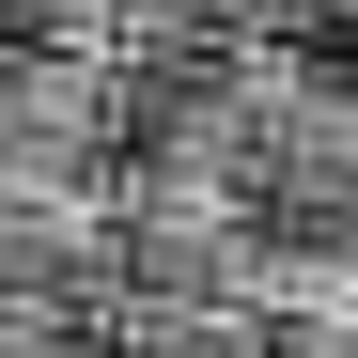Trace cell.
I'll use <instances>...</instances> for the list:
<instances>
[{
  "mask_svg": "<svg viewBox=\"0 0 358 358\" xmlns=\"http://www.w3.org/2000/svg\"><path fill=\"white\" fill-rule=\"evenodd\" d=\"M358 0H234V31H280V47H312V31H343Z\"/></svg>",
  "mask_w": 358,
  "mask_h": 358,
  "instance_id": "5",
  "label": "cell"
},
{
  "mask_svg": "<svg viewBox=\"0 0 358 358\" xmlns=\"http://www.w3.org/2000/svg\"><path fill=\"white\" fill-rule=\"evenodd\" d=\"M125 47H171V31H234V0H109Z\"/></svg>",
  "mask_w": 358,
  "mask_h": 358,
  "instance_id": "4",
  "label": "cell"
},
{
  "mask_svg": "<svg viewBox=\"0 0 358 358\" xmlns=\"http://www.w3.org/2000/svg\"><path fill=\"white\" fill-rule=\"evenodd\" d=\"M109 63L125 47H0V203H94L125 171Z\"/></svg>",
  "mask_w": 358,
  "mask_h": 358,
  "instance_id": "2",
  "label": "cell"
},
{
  "mask_svg": "<svg viewBox=\"0 0 358 358\" xmlns=\"http://www.w3.org/2000/svg\"><path fill=\"white\" fill-rule=\"evenodd\" d=\"M0 47H125L109 0H0Z\"/></svg>",
  "mask_w": 358,
  "mask_h": 358,
  "instance_id": "3",
  "label": "cell"
},
{
  "mask_svg": "<svg viewBox=\"0 0 358 358\" xmlns=\"http://www.w3.org/2000/svg\"><path fill=\"white\" fill-rule=\"evenodd\" d=\"M234 125L265 203H358V78L280 31H234Z\"/></svg>",
  "mask_w": 358,
  "mask_h": 358,
  "instance_id": "1",
  "label": "cell"
},
{
  "mask_svg": "<svg viewBox=\"0 0 358 358\" xmlns=\"http://www.w3.org/2000/svg\"><path fill=\"white\" fill-rule=\"evenodd\" d=\"M0 358H94V327H31V312H0Z\"/></svg>",
  "mask_w": 358,
  "mask_h": 358,
  "instance_id": "6",
  "label": "cell"
}]
</instances>
